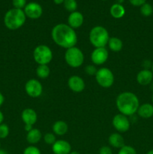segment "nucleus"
<instances>
[{"mask_svg": "<svg viewBox=\"0 0 153 154\" xmlns=\"http://www.w3.org/2000/svg\"><path fill=\"white\" fill-rule=\"evenodd\" d=\"M51 37L58 46L66 50L75 47L77 43L76 32L68 24L58 23L56 25L51 32Z\"/></svg>", "mask_w": 153, "mask_h": 154, "instance_id": "nucleus-1", "label": "nucleus"}, {"mask_svg": "<svg viewBox=\"0 0 153 154\" xmlns=\"http://www.w3.org/2000/svg\"><path fill=\"white\" fill-rule=\"evenodd\" d=\"M117 109L124 116H132L136 113L140 106L139 99L131 92L121 93L116 100Z\"/></svg>", "mask_w": 153, "mask_h": 154, "instance_id": "nucleus-2", "label": "nucleus"}, {"mask_svg": "<svg viewBox=\"0 0 153 154\" xmlns=\"http://www.w3.org/2000/svg\"><path fill=\"white\" fill-rule=\"evenodd\" d=\"M26 19L22 9L12 8L8 11L4 17V23L10 30H16L24 25Z\"/></svg>", "mask_w": 153, "mask_h": 154, "instance_id": "nucleus-3", "label": "nucleus"}, {"mask_svg": "<svg viewBox=\"0 0 153 154\" xmlns=\"http://www.w3.org/2000/svg\"><path fill=\"white\" fill-rule=\"evenodd\" d=\"M109 39L107 29L101 26L93 27L89 32V41L94 48H105Z\"/></svg>", "mask_w": 153, "mask_h": 154, "instance_id": "nucleus-4", "label": "nucleus"}, {"mask_svg": "<svg viewBox=\"0 0 153 154\" xmlns=\"http://www.w3.org/2000/svg\"><path fill=\"white\" fill-rule=\"evenodd\" d=\"M64 60L71 68H79L84 62V54L80 48L76 46L66 50L64 54Z\"/></svg>", "mask_w": 153, "mask_h": 154, "instance_id": "nucleus-5", "label": "nucleus"}, {"mask_svg": "<svg viewBox=\"0 0 153 154\" xmlns=\"http://www.w3.org/2000/svg\"><path fill=\"white\" fill-rule=\"evenodd\" d=\"M52 51L45 45L36 47L33 51V58L38 65H47L52 60Z\"/></svg>", "mask_w": 153, "mask_h": 154, "instance_id": "nucleus-6", "label": "nucleus"}, {"mask_svg": "<svg viewBox=\"0 0 153 154\" xmlns=\"http://www.w3.org/2000/svg\"><path fill=\"white\" fill-rule=\"evenodd\" d=\"M95 80L99 86L104 88H109L114 83V75L108 68H100L96 72Z\"/></svg>", "mask_w": 153, "mask_h": 154, "instance_id": "nucleus-7", "label": "nucleus"}, {"mask_svg": "<svg viewBox=\"0 0 153 154\" xmlns=\"http://www.w3.org/2000/svg\"><path fill=\"white\" fill-rule=\"evenodd\" d=\"M25 90L27 95L30 97L38 98L43 93V87L38 80L30 79L26 83Z\"/></svg>", "mask_w": 153, "mask_h": 154, "instance_id": "nucleus-8", "label": "nucleus"}, {"mask_svg": "<svg viewBox=\"0 0 153 154\" xmlns=\"http://www.w3.org/2000/svg\"><path fill=\"white\" fill-rule=\"evenodd\" d=\"M112 123L116 130L120 133L128 132L130 127V120H128L127 116L122 114H118L114 116Z\"/></svg>", "mask_w": 153, "mask_h": 154, "instance_id": "nucleus-9", "label": "nucleus"}, {"mask_svg": "<svg viewBox=\"0 0 153 154\" xmlns=\"http://www.w3.org/2000/svg\"><path fill=\"white\" fill-rule=\"evenodd\" d=\"M23 11L27 17L35 20L38 19L41 17L42 14H43V9L40 4L32 2L28 4H26V5L24 8Z\"/></svg>", "mask_w": 153, "mask_h": 154, "instance_id": "nucleus-10", "label": "nucleus"}, {"mask_svg": "<svg viewBox=\"0 0 153 154\" xmlns=\"http://www.w3.org/2000/svg\"><path fill=\"white\" fill-rule=\"evenodd\" d=\"M109 54L106 48H95L91 54L92 62L94 65H103L107 60Z\"/></svg>", "mask_w": 153, "mask_h": 154, "instance_id": "nucleus-11", "label": "nucleus"}, {"mask_svg": "<svg viewBox=\"0 0 153 154\" xmlns=\"http://www.w3.org/2000/svg\"><path fill=\"white\" fill-rule=\"evenodd\" d=\"M68 86L71 91L74 93H81L85 89V82L78 75H72L68 78Z\"/></svg>", "mask_w": 153, "mask_h": 154, "instance_id": "nucleus-12", "label": "nucleus"}, {"mask_svg": "<svg viewBox=\"0 0 153 154\" xmlns=\"http://www.w3.org/2000/svg\"><path fill=\"white\" fill-rule=\"evenodd\" d=\"M54 154H69L71 152V146L65 140H57L52 145Z\"/></svg>", "mask_w": 153, "mask_h": 154, "instance_id": "nucleus-13", "label": "nucleus"}, {"mask_svg": "<svg viewBox=\"0 0 153 154\" xmlns=\"http://www.w3.org/2000/svg\"><path fill=\"white\" fill-rule=\"evenodd\" d=\"M153 81V73L150 69H142L136 75V81L140 85L147 86Z\"/></svg>", "mask_w": 153, "mask_h": 154, "instance_id": "nucleus-14", "label": "nucleus"}, {"mask_svg": "<svg viewBox=\"0 0 153 154\" xmlns=\"http://www.w3.org/2000/svg\"><path fill=\"white\" fill-rule=\"evenodd\" d=\"M21 118L25 125L33 126L37 122L38 115L36 111L32 108H26L21 114Z\"/></svg>", "mask_w": 153, "mask_h": 154, "instance_id": "nucleus-15", "label": "nucleus"}, {"mask_svg": "<svg viewBox=\"0 0 153 154\" xmlns=\"http://www.w3.org/2000/svg\"><path fill=\"white\" fill-rule=\"evenodd\" d=\"M83 15L80 12L76 11L69 14L68 17V25L74 29L80 28L83 23Z\"/></svg>", "mask_w": 153, "mask_h": 154, "instance_id": "nucleus-16", "label": "nucleus"}, {"mask_svg": "<svg viewBox=\"0 0 153 154\" xmlns=\"http://www.w3.org/2000/svg\"><path fill=\"white\" fill-rule=\"evenodd\" d=\"M136 113L142 118H150L153 116V105L150 103L142 104V105H140Z\"/></svg>", "mask_w": 153, "mask_h": 154, "instance_id": "nucleus-17", "label": "nucleus"}, {"mask_svg": "<svg viewBox=\"0 0 153 154\" xmlns=\"http://www.w3.org/2000/svg\"><path fill=\"white\" fill-rule=\"evenodd\" d=\"M110 145L112 146L114 148H122L123 146H124V140L123 137L118 132L111 134L108 138Z\"/></svg>", "mask_w": 153, "mask_h": 154, "instance_id": "nucleus-18", "label": "nucleus"}, {"mask_svg": "<svg viewBox=\"0 0 153 154\" xmlns=\"http://www.w3.org/2000/svg\"><path fill=\"white\" fill-rule=\"evenodd\" d=\"M52 131L55 135L62 136L65 135L68 131V126L67 123L62 120H58L55 122L54 124L52 125Z\"/></svg>", "mask_w": 153, "mask_h": 154, "instance_id": "nucleus-19", "label": "nucleus"}, {"mask_svg": "<svg viewBox=\"0 0 153 154\" xmlns=\"http://www.w3.org/2000/svg\"><path fill=\"white\" fill-rule=\"evenodd\" d=\"M42 138V135L40 131L38 129L33 128L31 131L27 132L26 135V141L32 145L38 144Z\"/></svg>", "mask_w": 153, "mask_h": 154, "instance_id": "nucleus-20", "label": "nucleus"}, {"mask_svg": "<svg viewBox=\"0 0 153 154\" xmlns=\"http://www.w3.org/2000/svg\"><path fill=\"white\" fill-rule=\"evenodd\" d=\"M110 13L111 16L115 18V19H120L125 14V9H124V6L122 5L116 3V4H113L110 7Z\"/></svg>", "mask_w": 153, "mask_h": 154, "instance_id": "nucleus-21", "label": "nucleus"}, {"mask_svg": "<svg viewBox=\"0 0 153 154\" xmlns=\"http://www.w3.org/2000/svg\"><path fill=\"white\" fill-rule=\"evenodd\" d=\"M108 47L113 52H118L122 49L123 43L120 38L117 37L110 38L108 41Z\"/></svg>", "mask_w": 153, "mask_h": 154, "instance_id": "nucleus-22", "label": "nucleus"}, {"mask_svg": "<svg viewBox=\"0 0 153 154\" xmlns=\"http://www.w3.org/2000/svg\"><path fill=\"white\" fill-rule=\"evenodd\" d=\"M50 69L47 65H38L36 69V75L40 79H46L49 77Z\"/></svg>", "mask_w": 153, "mask_h": 154, "instance_id": "nucleus-23", "label": "nucleus"}, {"mask_svg": "<svg viewBox=\"0 0 153 154\" xmlns=\"http://www.w3.org/2000/svg\"><path fill=\"white\" fill-rule=\"evenodd\" d=\"M63 5H64V8L70 13L76 11L77 8V3L76 0H64Z\"/></svg>", "mask_w": 153, "mask_h": 154, "instance_id": "nucleus-24", "label": "nucleus"}, {"mask_svg": "<svg viewBox=\"0 0 153 154\" xmlns=\"http://www.w3.org/2000/svg\"><path fill=\"white\" fill-rule=\"evenodd\" d=\"M140 14L144 17H149L153 13V7L148 3L146 2L145 4L140 6Z\"/></svg>", "mask_w": 153, "mask_h": 154, "instance_id": "nucleus-25", "label": "nucleus"}, {"mask_svg": "<svg viewBox=\"0 0 153 154\" xmlns=\"http://www.w3.org/2000/svg\"><path fill=\"white\" fill-rule=\"evenodd\" d=\"M118 154H137V153L136 150L131 146L124 145L119 149Z\"/></svg>", "mask_w": 153, "mask_h": 154, "instance_id": "nucleus-26", "label": "nucleus"}, {"mask_svg": "<svg viewBox=\"0 0 153 154\" xmlns=\"http://www.w3.org/2000/svg\"><path fill=\"white\" fill-rule=\"evenodd\" d=\"M44 142L46 143V144L52 145V144L56 141V138L55 134L50 133V132L45 134L44 136Z\"/></svg>", "mask_w": 153, "mask_h": 154, "instance_id": "nucleus-27", "label": "nucleus"}, {"mask_svg": "<svg viewBox=\"0 0 153 154\" xmlns=\"http://www.w3.org/2000/svg\"><path fill=\"white\" fill-rule=\"evenodd\" d=\"M9 127L7 124L2 123L0 124V138L4 139L6 138L9 135Z\"/></svg>", "mask_w": 153, "mask_h": 154, "instance_id": "nucleus-28", "label": "nucleus"}, {"mask_svg": "<svg viewBox=\"0 0 153 154\" xmlns=\"http://www.w3.org/2000/svg\"><path fill=\"white\" fill-rule=\"evenodd\" d=\"M23 154H41L40 150L34 145H30L24 150Z\"/></svg>", "mask_w": 153, "mask_h": 154, "instance_id": "nucleus-29", "label": "nucleus"}, {"mask_svg": "<svg viewBox=\"0 0 153 154\" xmlns=\"http://www.w3.org/2000/svg\"><path fill=\"white\" fill-rule=\"evenodd\" d=\"M12 4L14 8L22 10V8H24L26 5V0H12Z\"/></svg>", "mask_w": 153, "mask_h": 154, "instance_id": "nucleus-30", "label": "nucleus"}, {"mask_svg": "<svg viewBox=\"0 0 153 154\" xmlns=\"http://www.w3.org/2000/svg\"><path fill=\"white\" fill-rule=\"evenodd\" d=\"M97 69L94 65H88L85 67V72L88 75H95Z\"/></svg>", "mask_w": 153, "mask_h": 154, "instance_id": "nucleus-31", "label": "nucleus"}, {"mask_svg": "<svg viewBox=\"0 0 153 154\" xmlns=\"http://www.w3.org/2000/svg\"><path fill=\"white\" fill-rule=\"evenodd\" d=\"M99 154H113L112 149L108 146H103L99 149Z\"/></svg>", "mask_w": 153, "mask_h": 154, "instance_id": "nucleus-32", "label": "nucleus"}, {"mask_svg": "<svg viewBox=\"0 0 153 154\" xmlns=\"http://www.w3.org/2000/svg\"><path fill=\"white\" fill-rule=\"evenodd\" d=\"M129 2L134 6L136 7H140L142 5L146 2V0H129Z\"/></svg>", "mask_w": 153, "mask_h": 154, "instance_id": "nucleus-33", "label": "nucleus"}, {"mask_svg": "<svg viewBox=\"0 0 153 154\" xmlns=\"http://www.w3.org/2000/svg\"><path fill=\"white\" fill-rule=\"evenodd\" d=\"M152 63H151L149 60H145L142 63V66L144 67L143 69H149V68H152Z\"/></svg>", "mask_w": 153, "mask_h": 154, "instance_id": "nucleus-34", "label": "nucleus"}, {"mask_svg": "<svg viewBox=\"0 0 153 154\" xmlns=\"http://www.w3.org/2000/svg\"><path fill=\"white\" fill-rule=\"evenodd\" d=\"M4 96L2 95V93L0 92V106H1L2 105L3 103H4Z\"/></svg>", "mask_w": 153, "mask_h": 154, "instance_id": "nucleus-35", "label": "nucleus"}, {"mask_svg": "<svg viewBox=\"0 0 153 154\" xmlns=\"http://www.w3.org/2000/svg\"><path fill=\"white\" fill-rule=\"evenodd\" d=\"M32 129H33L32 126H28V125H25V130L27 132H29V131H31Z\"/></svg>", "mask_w": 153, "mask_h": 154, "instance_id": "nucleus-36", "label": "nucleus"}, {"mask_svg": "<svg viewBox=\"0 0 153 154\" xmlns=\"http://www.w3.org/2000/svg\"><path fill=\"white\" fill-rule=\"evenodd\" d=\"M64 0H53L54 3L56 5H61V4H63L64 3Z\"/></svg>", "mask_w": 153, "mask_h": 154, "instance_id": "nucleus-37", "label": "nucleus"}, {"mask_svg": "<svg viewBox=\"0 0 153 154\" xmlns=\"http://www.w3.org/2000/svg\"><path fill=\"white\" fill-rule=\"evenodd\" d=\"M3 120H4V115H3L2 112L0 111V124H2V123Z\"/></svg>", "mask_w": 153, "mask_h": 154, "instance_id": "nucleus-38", "label": "nucleus"}, {"mask_svg": "<svg viewBox=\"0 0 153 154\" xmlns=\"http://www.w3.org/2000/svg\"><path fill=\"white\" fill-rule=\"evenodd\" d=\"M0 154H8V152L5 151V150L0 149Z\"/></svg>", "mask_w": 153, "mask_h": 154, "instance_id": "nucleus-39", "label": "nucleus"}, {"mask_svg": "<svg viewBox=\"0 0 153 154\" xmlns=\"http://www.w3.org/2000/svg\"><path fill=\"white\" fill-rule=\"evenodd\" d=\"M124 1V0H116L117 3H118V4H121V5H122V3H123V2Z\"/></svg>", "mask_w": 153, "mask_h": 154, "instance_id": "nucleus-40", "label": "nucleus"}, {"mask_svg": "<svg viewBox=\"0 0 153 154\" xmlns=\"http://www.w3.org/2000/svg\"><path fill=\"white\" fill-rule=\"evenodd\" d=\"M69 154H80V153L77 151H71Z\"/></svg>", "mask_w": 153, "mask_h": 154, "instance_id": "nucleus-41", "label": "nucleus"}, {"mask_svg": "<svg viewBox=\"0 0 153 154\" xmlns=\"http://www.w3.org/2000/svg\"><path fill=\"white\" fill-rule=\"evenodd\" d=\"M146 154H153V149H152V150H150L149 151L147 152Z\"/></svg>", "mask_w": 153, "mask_h": 154, "instance_id": "nucleus-42", "label": "nucleus"}, {"mask_svg": "<svg viewBox=\"0 0 153 154\" xmlns=\"http://www.w3.org/2000/svg\"><path fill=\"white\" fill-rule=\"evenodd\" d=\"M152 73H153V62H152Z\"/></svg>", "mask_w": 153, "mask_h": 154, "instance_id": "nucleus-43", "label": "nucleus"}, {"mask_svg": "<svg viewBox=\"0 0 153 154\" xmlns=\"http://www.w3.org/2000/svg\"><path fill=\"white\" fill-rule=\"evenodd\" d=\"M152 104H153V94H152Z\"/></svg>", "mask_w": 153, "mask_h": 154, "instance_id": "nucleus-44", "label": "nucleus"}, {"mask_svg": "<svg viewBox=\"0 0 153 154\" xmlns=\"http://www.w3.org/2000/svg\"><path fill=\"white\" fill-rule=\"evenodd\" d=\"M152 88L153 89V82H152Z\"/></svg>", "mask_w": 153, "mask_h": 154, "instance_id": "nucleus-45", "label": "nucleus"}, {"mask_svg": "<svg viewBox=\"0 0 153 154\" xmlns=\"http://www.w3.org/2000/svg\"><path fill=\"white\" fill-rule=\"evenodd\" d=\"M0 149H1V144H0Z\"/></svg>", "mask_w": 153, "mask_h": 154, "instance_id": "nucleus-46", "label": "nucleus"}, {"mask_svg": "<svg viewBox=\"0 0 153 154\" xmlns=\"http://www.w3.org/2000/svg\"><path fill=\"white\" fill-rule=\"evenodd\" d=\"M103 1H106V0H103Z\"/></svg>", "mask_w": 153, "mask_h": 154, "instance_id": "nucleus-47", "label": "nucleus"}, {"mask_svg": "<svg viewBox=\"0 0 153 154\" xmlns=\"http://www.w3.org/2000/svg\"><path fill=\"white\" fill-rule=\"evenodd\" d=\"M88 154H92V153H88Z\"/></svg>", "mask_w": 153, "mask_h": 154, "instance_id": "nucleus-48", "label": "nucleus"}]
</instances>
